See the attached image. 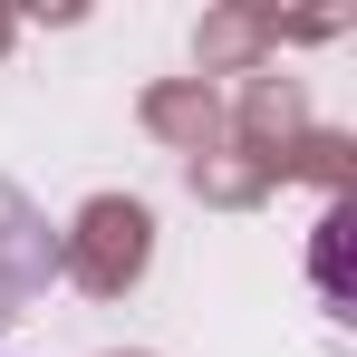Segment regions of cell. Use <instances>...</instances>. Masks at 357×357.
<instances>
[{"mask_svg": "<svg viewBox=\"0 0 357 357\" xmlns=\"http://www.w3.org/2000/svg\"><path fill=\"white\" fill-rule=\"evenodd\" d=\"M49 280H59V232H49V213L20 183L0 174V338L49 299Z\"/></svg>", "mask_w": 357, "mask_h": 357, "instance_id": "6da1fadb", "label": "cell"}]
</instances>
